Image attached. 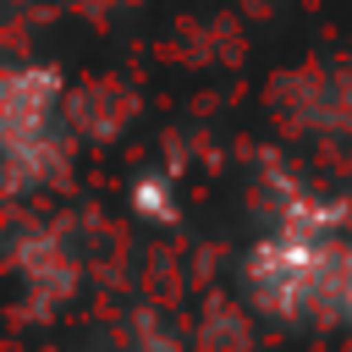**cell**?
Instances as JSON below:
<instances>
[{
	"label": "cell",
	"mask_w": 352,
	"mask_h": 352,
	"mask_svg": "<svg viewBox=\"0 0 352 352\" xmlns=\"http://www.w3.org/2000/svg\"><path fill=\"white\" fill-rule=\"evenodd\" d=\"M341 204L324 198H292L275 220V231H264L248 248L242 280L258 314L270 319H308L319 308L341 302V280H346V258L352 248L336 242L341 231Z\"/></svg>",
	"instance_id": "6da1fadb"
},
{
	"label": "cell",
	"mask_w": 352,
	"mask_h": 352,
	"mask_svg": "<svg viewBox=\"0 0 352 352\" xmlns=\"http://www.w3.org/2000/svg\"><path fill=\"white\" fill-rule=\"evenodd\" d=\"M50 110H55V77L50 72H11L6 77V148H11V165H22V154L33 143H44Z\"/></svg>",
	"instance_id": "7a4b0ae2"
},
{
	"label": "cell",
	"mask_w": 352,
	"mask_h": 352,
	"mask_svg": "<svg viewBox=\"0 0 352 352\" xmlns=\"http://www.w3.org/2000/svg\"><path fill=\"white\" fill-rule=\"evenodd\" d=\"M336 314L352 324V258H346V280H341V302H336Z\"/></svg>",
	"instance_id": "3957f363"
}]
</instances>
